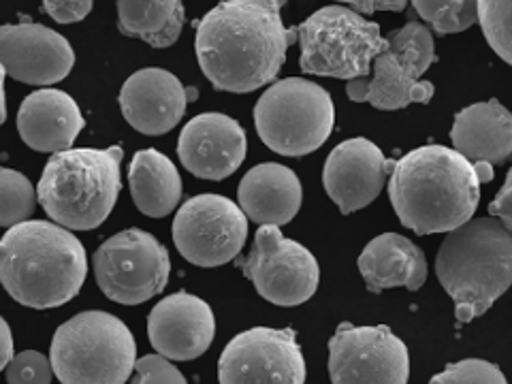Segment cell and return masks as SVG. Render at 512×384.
<instances>
[{
	"label": "cell",
	"instance_id": "4fadbf2b",
	"mask_svg": "<svg viewBox=\"0 0 512 384\" xmlns=\"http://www.w3.org/2000/svg\"><path fill=\"white\" fill-rule=\"evenodd\" d=\"M220 384H306L297 333L293 329L254 327L222 350L218 361Z\"/></svg>",
	"mask_w": 512,
	"mask_h": 384
},
{
	"label": "cell",
	"instance_id": "7402d4cb",
	"mask_svg": "<svg viewBox=\"0 0 512 384\" xmlns=\"http://www.w3.org/2000/svg\"><path fill=\"white\" fill-rule=\"evenodd\" d=\"M455 152L468 163L502 165L512 152V118L500 101L476 103L461 109L451 131Z\"/></svg>",
	"mask_w": 512,
	"mask_h": 384
},
{
	"label": "cell",
	"instance_id": "8992f818",
	"mask_svg": "<svg viewBox=\"0 0 512 384\" xmlns=\"http://www.w3.org/2000/svg\"><path fill=\"white\" fill-rule=\"evenodd\" d=\"M137 361L131 329L109 312L90 310L62 323L52 340V372L62 384H126Z\"/></svg>",
	"mask_w": 512,
	"mask_h": 384
},
{
	"label": "cell",
	"instance_id": "484cf974",
	"mask_svg": "<svg viewBox=\"0 0 512 384\" xmlns=\"http://www.w3.org/2000/svg\"><path fill=\"white\" fill-rule=\"evenodd\" d=\"M37 207V192L24 173L0 169V227L26 222Z\"/></svg>",
	"mask_w": 512,
	"mask_h": 384
},
{
	"label": "cell",
	"instance_id": "1f68e13d",
	"mask_svg": "<svg viewBox=\"0 0 512 384\" xmlns=\"http://www.w3.org/2000/svg\"><path fill=\"white\" fill-rule=\"evenodd\" d=\"M133 372L137 374L133 384H188L178 367L160 355L137 359Z\"/></svg>",
	"mask_w": 512,
	"mask_h": 384
},
{
	"label": "cell",
	"instance_id": "74e56055",
	"mask_svg": "<svg viewBox=\"0 0 512 384\" xmlns=\"http://www.w3.org/2000/svg\"><path fill=\"white\" fill-rule=\"evenodd\" d=\"M5 71L0 69V124L7 120V101H5Z\"/></svg>",
	"mask_w": 512,
	"mask_h": 384
},
{
	"label": "cell",
	"instance_id": "5b68a950",
	"mask_svg": "<svg viewBox=\"0 0 512 384\" xmlns=\"http://www.w3.org/2000/svg\"><path fill=\"white\" fill-rule=\"evenodd\" d=\"M122 158L120 146L107 150L71 148L54 154L39 180L37 201L62 229H96L118 201Z\"/></svg>",
	"mask_w": 512,
	"mask_h": 384
},
{
	"label": "cell",
	"instance_id": "44dd1931",
	"mask_svg": "<svg viewBox=\"0 0 512 384\" xmlns=\"http://www.w3.org/2000/svg\"><path fill=\"white\" fill-rule=\"evenodd\" d=\"M372 77L352 79L346 86L350 101L370 103L382 111L404 109L410 103H429L434 84L423 82L421 73L389 47L372 60Z\"/></svg>",
	"mask_w": 512,
	"mask_h": 384
},
{
	"label": "cell",
	"instance_id": "2e32d148",
	"mask_svg": "<svg viewBox=\"0 0 512 384\" xmlns=\"http://www.w3.org/2000/svg\"><path fill=\"white\" fill-rule=\"evenodd\" d=\"M246 131L237 120L216 114H199L184 128L178 141L182 165L201 180H224L246 160Z\"/></svg>",
	"mask_w": 512,
	"mask_h": 384
},
{
	"label": "cell",
	"instance_id": "7c38bea8",
	"mask_svg": "<svg viewBox=\"0 0 512 384\" xmlns=\"http://www.w3.org/2000/svg\"><path fill=\"white\" fill-rule=\"evenodd\" d=\"M331 384H408L406 344L387 327L342 323L329 340Z\"/></svg>",
	"mask_w": 512,
	"mask_h": 384
},
{
	"label": "cell",
	"instance_id": "9a60e30c",
	"mask_svg": "<svg viewBox=\"0 0 512 384\" xmlns=\"http://www.w3.org/2000/svg\"><path fill=\"white\" fill-rule=\"evenodd\" d=\"M393 165L370 139H348L329 154L323 186L342 214H352L378 199Z\"/></svg>",
	"mask_w": 512,
	"mask_h": 384
},
{
	"label": "cell",
	"instance_id": "e575fe53",
	"mask_svg": "<svg viewBox=\"0 0 512 384\" xmlns=\"http://www.w3.org/2000/svg\"><path fill=\"white\" fill-rule=\"evenodd\" d=\"M344 7L361 15V13H374V11H404L408 3H404V0H395V3H367V0H359V3H346Z\"/></svg>",
	"mask_w": 512,
	"mask_h": 384
},
{
	"label": "cell",
	"instance_id": "cb8c5ba5",
	"mask_svg": "<svg viewBox=\"0 0 512 384\" xmlns=\"http://www.w3.org/2000/svg\"><path fill=\"white\" fill-rule=\"evenodd\" d=\"M128 186L141 214L165 218L182 199V178L171 158L158 150H141L128 167Z\"/></svg>",
	"mask_w": 512,
	"mask_h": 384
},
{
	"label": "cell",
	"instance_id": "d6986e66",
	"mask_svg": "<svg viewBox=\"0 0 512 384\" xmlns=\"http://www.w3.org/2000/svg\"><path fill=\"white\" fill-rule=\"evenodd\" d=\"M86 120L73 96L62 90L43 88L28 94L18 111L22 141L35 152L58 154L71 150Z\"/></svg>",
	"mask_w": 512,
	"mask_h": 384
},
{
	"label": "cell",
	"instance_id": "3957f363",
	"mask_svg": "<svg viewBox=\"0 0 512 384\" xmlns=\"http://www.w3.org/2000/svg\"><path fill=\"white\" fill-rule=\"evenodd\" d=\"M88 276L79 239L47 220H26L0 239V284L26 308H60L82 291Z\"/></svg>",
	"mask_w": 512,
	"mask_h": 384
},
{
	"label": "cell",
	"instance_id": "9c48e42d",
	"mask_svg": "<svg viewBox=\"0 0 512 384\" xmlns=\"http://www.w3.org/2000/svg\"><path fill=\"white\" fill-rule=\"evenodd\" d=\"M92 267L103 295L122 306H139L160 295L171 276L167 248L141 229L109 237L94 252Z\"/></svg>",
	"mask_w": 512,
	"mask_h": 384
},
{
	"label": "cell",
	"instance_id": "d590c367",
	"mask_svg": "<svg viewBox=\"0 0 512 384\" xmlns=\"http://www.w3.org/2000/svg\"><path fill=\"white\" fill-rule=\"evenodd\" d=\"M11 357H13V335L7 320L0 316V370H5Z\"/></svg>",
	"mask_w": 512,
	"mask_h": 384
},
{
	"label": "cell",
	"instance_id": "603a6c76",
	"mask_svg": "<svg viewBox=\"0 0 512 384\" xmlns=\"http://www.w3.org/2000/svg\"><path fill=\"white\" fill-rule=\"evenodd\" d=\"M359 271L372 293L406 286L419 291L427 280L425 252L399 233H382L367 244L359 256Z\"/></svg>",
	"mask_w": 512,
	"mask_h": 384
},
{
	"label": "cell",
	"instance_id": "277c9868",
	"mask_svg": "<svg viewBox=\"0 0 512 384\" xmlns=\"http://www.w3.org/2000/svg\"><path fill=\"white\" fill-rule=\"evenodd\" d=\"M436 274L455 301L457 323H472L510 288L512 233L495 218H472L444 237Z\"/></svg>",
	"mask_w": 512,
	"mask_h": 384
},
{
	"label": "cell",
	"instance_id": "ffe728a7",
	"mask_svg": "<svg viewBox=\"0 0 512 384\" xmlns=\"http://www.w3.org/2000/svg\"><path fill=\"white\" fill-rule=\"evenodd\" d=\"M239 210L261 227H282L291 222L303 199L301 182L293 169L278 163L252 167L237 190Z\"/></svg>",
	"mask_w": 512,
	"mask_h": 384
},
{
	"label": "cell",
	"instance_id": "52a82bcc",
	"mask_svg": "<svg viewBox=\"0 0 512 384\" xmlns=\"http://www.w3.org/2000/svg\"><path fill=\"white\" fill-rule=\"evenodd\" d=\"M335 107L331 94L303 77L271 84L254 107V126L269 150L282 156H306L331 137Z\"/></svg>",
	"mask_w": 512,
	"mask_h": 384
},
{
	"label": "cell",
	"instance_id": "7a4b0ae2",
	"mask_svg": "<svg viewBox=\"0 0 512 384\" xmlns=\"http://www.w3.org/2000/svg\"><path fill=\"white\" fill-rule=\"evenodd\" d=\"M389 199L416 235L451 233L474 218L480 184L472 163L453 148L423 146L393 165Z\"/></svg>",
	"mask_w": 512,
	"mask_h": 384
},
{
	"label": "cell",
	"instance_id": "f1b7e54d",
	"mask_svg": "<svg viewBox=\"0 0 512 384\" xmlns=\"http://www.w3.org/2000/svg\"><path fill=\"white\" fill-rule=\"evenodd\" d=\"M510 0H478L476 3V22H480L489 41L491 50L498 54L506 64L512 62V45H510Z\"/></svg>",
	"mask_w": 512,
	"mask_h": 384
},
{
	"label": "cell",
	"instance_id": "5bb4252c",
	"mask_svg": "<svg viewBox=\"0 0 512 384\" xmlns=\"http://www.w3.org/2000/svg\"><path fill=\"white\" fill-rule=\"evenodd\" d=\"M75 52L60 32L35 22L0 26V69L15 82L52 86L73 71Z\"/></svg>",
	"mask_w": 512,
	"mask_h": 384
},
{
	"label": "cell",
	"instance_id": "e0dca14e",
	"mask_svg": "<svg viewBox=\"0 0 512 384\" xmlns=\"http://www.w3.org/2000/svg\"><path fill=\"white\" fill-rule=\"evenodd\" d=\"M148 335L160 357L167 361H192L214 342V312L195 295L173 293L158 301L148 314Z\"/></svg>",
	"mask_w": 512,
	"mask_h": 384
},
{
	"label": "cell",
	"instance_id": "4dcf8cb0",
	"mask_svg": "<svg viewBox=\"0 0 512 384\" xmlns=\"http://www.w3.org/2000/svg\"><path fill=\"white\" fill-rule=\"evenodd\" d=\"M54 372L50 357L41 355L37 350H24L13 355L7 363V382L9 384H52Z\"/></svg>",
	"mask_w": 512,
	"mask_h": 384
},
{
	"label": "cell",
	"instance_id": "8d00e7d4",
	"mask_svg": "<svg viewBox=\"0 0 512 384\" xmlns=\"http://www.w3.org/2000/svg\"><path fill=\"white\" fill-rule=\"evenodd\" d=\"M472 167H474V173H476V178H478V184H487V182L493 180V175H495L493 165L483 163V160H480V163H474Z\"/></svg>",
	"mask_w": 512,
	"mask_h": 384
},
{
	"label": "cell",
	"instance_id": "83f0119b",
	"mask_svg": "<svg viewBox=\"0 0 512 384\" xmlns=\"http://www.w3.org/2000/svg\"><path fill=\"white\" fill-rule=\"evenodd\" d=\"M384 41H387L391 52L406 58L412 67L421 73V77L427 73L431 64L436 62L434 35H431V30L421 22L410 20L406 26L391 32L389 37H384Z\"/></svg>",
	"mask_w": 512,
	"mask_h": 384
},
{
	"label": "cell",
	"instance_id": "6da1fadb",
	"mask_svg": "<svg viewBox=\"0 0 512 384\" xmlns=\"http://www.w3.org/2000/svg\"><path fill=\"white\" fill-rule=\"evenodd\" d=\"M280 0H229L197 26L199 67L222 92L246 94L274 82L297 28L282 24Z\"/></svg>",
	"mask_w": 512,
	"mask_h": 384
},
{
	"label": "cell",
	"instance_id": "4316f807",
	"mask_svg": "<svg viewBox=\"0 0 512 384\" xmlns=\"http://www.w3.org/2000/svg\"><path fill=\"white\" fill-rule=\"evenodd\" d=\"M412 7L419 13V18L442 37L468 30L476 22L474 0H419V3H412Z\"/></svg>",
	"mask_w": 512,
	"mask_h": 384
},
{
	"label": "cell",
	"instance_id": "ac0fdd59",
	"mask_svg": "<svg viewBox=\"0 0 512 384\" xmlns=\"http://www.w3.org/2000/svg\"><path fill=\"white\" fill-rule=\"evenodd\" d=\"M120 109L135 131L148 137L169 133L180 124L188 105L186 88L165 69H141L120 90Z\"/></svg>",
	"mask_w": 512,
	"mask_h": 384
},
{
	"label": "cell",
	"instance_id": "836d02e7",
	"mask_svg": "<svg viewBox=\"0 0 512 384\" xmlns=\"http://www.w3.org/2000/svg\"><path fill=\"white\" fill-rule=\"evenodd\" d=\"M489 214L491 218L500 220L508 231H512V175L510 173L506 175L500 195L491 201Z\"/></svg>",
	"mask_w": 512,
	"mask_h": 384
},
{
	"label": "cell",
	"instance_id": "f546056e",
	"mask_svg": "<svg viewBox=\"0 0 512 384\" xmlns=\"http://www.w3.org/2000/svg\"><path fill=\"white\" fill-rule=\"evenodd\" d=\"M429 384H508L495 363L483 359H463L446 365Z\"/></svg>",
	"mask_w": 512,
	"mask_h": 384
},
{
	"label": "cell",
	"instance_id": "d4e9b609",
	"mask_svg": "<svg viewBox=\"0 0 512 384\" xmlns=\"http://www.w3.org/2000/svg\"><path fill=\"white\" fill-rule=\"evenodd\" d=\"M184 5L180 0L167 3H118V28L126 37H137L154 47H171L184 28Z\"/></svg>",
	"mask_w": 512,
	"mask_h": 384
},
{
	"label": "cell",
	"instance_id": "30bf717a",
	"mask_svg": "<svg viewBox=\"0 0 512 384\" xmlns=\"http://www.w3.org/2000/svg\"><path fill=\"white\" fill-rule=\"evenodd\" d=\"M239 267L256 293L282 308H295L312 299L320 280L314 254L286 239L278 227L256 231L248 259L239 261Z\"/></svg>",
	"mask_w": 512,
	"mask_h": 384
},
{
	"label": "cell",
	"instance_id": "8fae6325",
	"mask_svg": "<svg viewBox=\"0 0 512 384\" xmlns=\"http://www.w3.org/2000/svg\"><path fill=\"white\" fill-rule=\"evenodd\" d=\"M248 237V218L239 205L220 195L188 199L173 220V242L197 267L231 263Z\"/></svg>",
	"mask_w": 512,
	"mask_h": 384
},
{
	"label": "cell",
	"instance_id": "ba28073f",
	"mask_svg": "<svg viewBox=\"0 0 512 384\" xmlns=\"http://www.w3.org/2000/svg\"><path fill=\"white\" fill-rule=\"evenodd\" d=\"M297 39L303 73L348 82L370 75L372 60L389 47L376 22L344 5H329L312 13L297 26Z\"/></svg>",
	"mask_w": 512,
	"mask_h": 384
},
{
	"label": "cell",
	"instance_id": "d6a6232c",
	"mask_svg": "<svg viewBox=\"0 0 512 384\" xmlns=\"http://www.w3.org/2000/svg\"><path fill=\"white\" fill-rule=\"evenodd\" d=\"M43 11L58 24H73L86 20V15L92 11V3L90 0H47L43 3Z\"/></svg>",
	"mask_w": 512,
	"mask_h": 384
}]
</instances>
